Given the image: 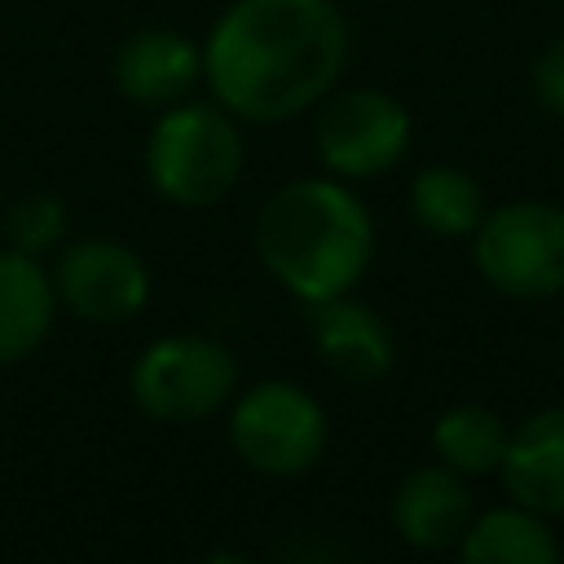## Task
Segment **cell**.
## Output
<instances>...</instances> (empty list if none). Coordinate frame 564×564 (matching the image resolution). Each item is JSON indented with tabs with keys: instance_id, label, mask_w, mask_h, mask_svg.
Masks as SVG:
<instances>
[{
	"instance_id": "obj_1",
	"label": "cell",
	"mask_w": 564,
	"mask_h": 564,
	"mask_svg": "<svg viewBox=\"0 0 564 564\" xmlns=\"http://www.w3.org/2000/svg\"><path fill=\"white\" fill-rule=\"evenodd\" d=\"M348 44L335 0H234L203 44V84L234 119L282 123L339 84Z\"/></svg>"
},
{
	"instance_id": "obj_2",
	"label": "cell",
	"mask_w": 564,
	"mask_h": 564,
	"mask_svg": "<svg viewBox=\"0 0 564 564\" xmlns=\"http://www.w3.org/2000/svg\"><path fill=\"white\" fill-rule=\"evenodd\" d=\"M256 251L295 300L348 295L370 269L375 220L339 176H300L269 194L256 216Z\"/></svg>"
},
{
	"instance_id": "obj_3",
	"label": "cell",
	"mask_w": 564,
	"mask_h": 564,
	"mask_svg": "<svg viewBox=\"0 0 564 564\" xmlns=\"http://www.w3.org/2000/svg\"><path fill=\"white\" fill-rule=\"evenodd\" d=\"M242 119L220 101H176L167 106L145 141V176L159 198L176 207H212L229 198L247 167Z\"/></svg>"
},
{
	"instance_id": "obj_4",
	"label": "cell",
	"mask_w": 564,
	"mask_h": 564,
	"mask_svg": "<svg viewBox=\"0 0 564 564\" xmlns=\"http://www.w3.org/2000/svg\"><path fill=\"white\" fill-rule=\"evenodd\" d=\"M480 278L511 300H546L564 291V207L546 198H516L471 234Z\"/></svg>"
},
{
	"instance_id": "obj_5",
	"label": "cell",
	"mask_w": 564,
	"mask_h": 564,
	"mask_svg": "<svg viewBox=\"0 0 564 564\" xmlns=\"http://www.w3.org/2000/svg\"><path fill=\"white\" fill-rule=\"evenodd\" d=\"M414 123L410 110L370 84L330 88L313 106V145L330 176L339 181H370L397 167L410 150Z\"/></svg>"
},
{
	"instance_id": "obj_6",
	"label": "cell",
	"mask_w": 564,
	"mask_h": 564,
	"mask_svg": "<svg viewBox=\"0 0 564 564\" xmlns=\"http://www.w3.org/2000/svg\"><path fill=\"white\" fill-rule=\"evenodd\" d=\"M132 401L159 423H198L238 388L234 352L212 335H163L132 366Z\"/></svg>"
},
{
	"instance_id": "obj_7",
	"label": "cell",
	"mask_w": 564,
	"mask_h": 564,
	"mask_svg": "<svg viewBox=\"0 0 564 564\" xmlns=\"http://www.w3.org/2000/svg\"><path fill=\"white\" fill-rule=\"evenodd\" d=\"M229 445L260 476H300L326 449V410L308 388L264 379L238 397L229 414Z\"/></svg>"
},
{
	"instance_id": "obj_8",
	"label": "cell",
	"mask_w": 564,
	"mask_h": 564,
	"mask_svg": "<svg viewBox=\"0 0 564 564\" xmlns=\"http://www.w3.org/2000/svg\"><path fill=\"white\" fill-rule=\"evenodd\" d=\"M53 291H57V304H66L75 317L115 326L145 308L150 269L119 238H79L57 256Z\"/></svg>"
},
{
	"instance_id": "obj_9",
	"label": "cell",
	"mask_w": 564,
	"mask_h": 564,
	"mask_svg": "<svg viewBox=\"0 0 564 564\" xmlns=\"http://www.w3.org/2000/svg\"><path fill=\"white\" fill-rule=\"evenodd\" d=\"M203 84V48L167 26H145L128 35L115 53V88L132 106L167 110Z\"/></svg>"
},
{
	"instance_id": "obj_10",
	"label": "cell",
	"mask_w": 564,
	"mask_h": 564,
	"mask_svg": "<svg viewBox=\"0 0 564 564\" xmlns=\"http://www.w3.org/2000/svg\"><path fill=\"white\" fill-rule=\"evenodd\" d=\"M308 308H313L308 317L313 348L330 375H339L344 383H375L392 370V330L370 304L352 295H335Z\"/></svg>"
},
{
	"instance_id": "obj_11",
	"label": "cell",
	"mask_w": 564,
	"mask_h": 564,
	"mask_svg": "<svg viewBox=\"0 0 564 564\" xmlns=\"http://www.w3.org/2000/svg\"><path fill=\"white\" fill-rule=\"evenodd\" d=\"M471 494H467V476L445 467V463H427L414 467L397 494H392V529L419 546V551H445L458 546L467 524H471Z\"/></svg>"
},
{
	"instance_id": "obj_12",
	"label": "cell",
	"mask_w": 564,
	"mask_h": 564,
	"mask_svg": "<svg viewBox=\"0 0 564 564\" xmlns=\"http://www.w3.org/2000/svg\"><path fill=\"white\" fill-rule=\"evenodd\" d=\"M498 471L520 507L538 516H564V405L529 414L511 432Z\"/></svg>"
},
{
	"instance_id": "obj_13",
	"label": "cell",
	"mask_w": 564,
	"mask_h": 564,
	"mask_svg": "<svg viewBox=\"0 0 564 564\" xmlns=\"http://www.w3.org/2000/svg\"><path fill=\"white\" fill-rule=\"evenodd\" d=\"M57 291L35 256L0 247V366L31 357L53 330Z\"/></svg>"
},
{
	"instance_id": "obj_14",
	"label": "cell",
	"mask_w": 564,
	"mask_h": 564,
	"mask_svg": "<svg viewBox=\"0 0 564 564\" xmlns=\"http://www.w3.org/2000/svg\"><path fill=\"white\" fill-rule=\"evenodd\" d=\"M458 564H560V542L546 529V516L520 502L494 507L467 524Z\"/></svg>"
},
{
	"instance_id": "obj_15",
	"label": "cell",
	"mask_w": 564,
	"mask_h": 564,
	"mask_svg": "<svg viewBox=\"0 0 564 564\" xmlns=\"http://www.w3.org/2000/svg\"><path fill=\"white\" fill-rule=\"evenodd\" d=\"M485 212L489 207H485V194H480L476 176L454 167V163H432V167L414 172V181H410V216L436 238L476 234Z\"/></svg>"
},
{
	"instance_id": "obj_16",
	"label": "cell",
	"mask_w": 564,
	"mask_h": 564,
	"mask_svg": "<svg viewBox=\"0 0 564 564\" xmlns=\"http://www.w3.org/2000/svg\"><path fill=\"white\" fill-rule=\"evenodd\" d=\"M511 427L489 405H454L432 423V449L445 467L463 476H489L502 467Z\"/></svg>"
},
{
	"instance_id": "obj_17",
	"label": "cell",
	"mask_w": 564,
	"mask_h": 564,
	"mask_svg": "<svg viewBox=\"0 0 564 564\" xmlns=\"http://www.w3.org/2000/svg\"><path fill=\"white\" fill-rule=\"evenodd\" d=\"M66 238V203L57 194H22L9 212H4V242L22 256H44L48 247H57Z\"/></svg>"
},
{
	"instance_id": "obj_18",
	"label": "cell",
	"mask_w": 564,
	"mask_h": 564,
	"mask_svg": "<svg viewBox=\"0 0 564 564\" xmlns=\"http://www.w3.org/2000/svg\"><path fill=\"white\" fill-rule=\"evenodd\" d=\"M529 84H533L538 106L551 110L555 119H564V35H555V40L542 44V53L533 57Z\"/></svg>"
},
{
	"instance_id": "obj_19",
	"label": "cell",
	"mask_w": 564,
	"mask_h": 564,
	"mask_svg": "<svg viewBox=\"0 0 564 564\" xmlns=\"http://www.w3.org/2000/svg\"><path fill=\"white\" fill-rule=\"evenodd\" d=\"M203 564H256V560H247L242 551H212Z\"/></svg>"
}]
</instances>
